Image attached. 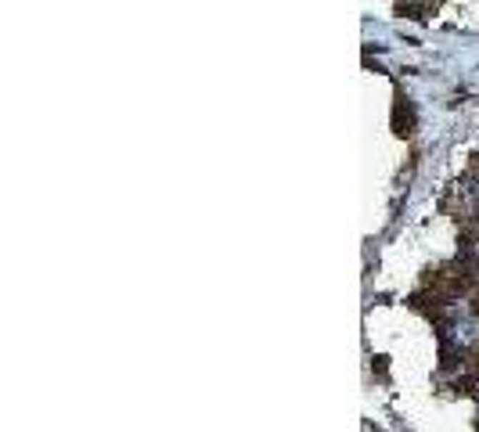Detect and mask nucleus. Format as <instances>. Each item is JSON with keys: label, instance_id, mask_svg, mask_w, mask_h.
<instances>
[]
</instances>
